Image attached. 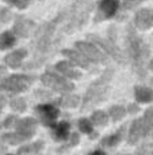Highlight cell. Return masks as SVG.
I'll list each match as a JSON object with an SVG mask.
<instances>
[{
	"instance_id": "24",
	"label": "cell",
	"mask_w": 153,
	"mask_h": 155,
	"mask_svg": "<svg viewBox=\"0 0 153 155\" xmlns=\"http://www.w3.org/2000/svg\"><path fill=\"white\" fill-rule=\"evenodd\" d=\"M0 140L7 146H19V144H23V143L26 142V140H24L16 131L3 132V134L0 135Z\"/></svg>"
},
{
	"instance_id": "3",
	"label": "cell",
	"mask_w": 153,
	"mask_h": 155,
	"mask_svg": "<svg viewBox=\"0 0 153 155\" xmlns=\"http://www.w3.org/2000/svg\"><path fill=\"white\" fill-rule=\"evenodd\" d=\"M113 76H114V70L107 68V70L99 76V79L95 80V82L89 86L88 90L86 91L84 98L81 99V107H80L81 112H84V110H87V109H91L95 105L102 104V102H105L106 99H107L108 93H110V90H108V83L111 82Z\"/></svg>"
},
{
	"instance_id": "1",
	"label": "cell",
	"mask_w": 153,
	"mask_h": 155,
	"mask_svg": "<svg viewBox=\"0 0 153 155\" xmlns=\"http://www.w3.org/2000/svg\"><path fill=\"white\" fill-rule=\"evenodd\" d=\"M126 51H127V59L130 60V64H132L134 74H137L141 79H145L146 74H148V63L151 60L149 59L151 52H149L148 44L138 35L134 25L127 26Z\"/></svg>"
},
{
	"instance_id": "27",
	"label": "cell",
	"mask_w": 153,
	"mask_h": 155,
	"mask_svg": "<svg viewBox=\"0 0 153 155\" xmlns=\"http://www.w3.org/2000/svg\"><path fill=\"white\" fill-rule=\"evenodd\" d=\"M8 105H10L11 110L15 113H24L27 110V102L22 97H14V98H11Z\"/></svg>"
},
{
	"instance_id": "34",
	"label": "cell",
	"mask_w": 153,
	"mask_h": 155,
	"mask_svg": "<svg viewBox=\"0 0 153 155\" xmlns=\"http://www.w3.org/2000/svg\"><path fill=\"white\" fill-rule=\"evenodd\" d=\"M138 112H140V104L138 102H133V104H130L127 106V113L129 114H136Z\"/></svg>"
},
{
	"instance_id": "5",
	"label": "cell",
	"mask_w": 153,
	"mask_h": 155,
	"mask_svg": "<svg viewBox=\"0 0 153 155\" xmlns=\"http://www.w3.org/2000/svg\"><path fill=\"white\" fill-rule=\"evenodd\" d=\"M41 82L43 86H46L48 88H50L54 93H72L75 90V84L72 83V80L61 75L60 72H57L56 70L48 68L45 72L41 75Z\"/></svg>"
},
{
	"instance_id": "17",
	"label": "cell",
	"mask_w": 153,
	"mask_h": 155,
	"mask_svg": "<svg viewBox=\"0 0 153 155\" xmlns=\"http://www.w3.org/2000/svg\"><path fill=\"white\" fill-rule=\"evenodd\" d=\"M126 129H127V124L121 125V128H119L118 131H115L114 134L107 135V136H103L99 142V146L103 148H115L117 146L125 139V136L127 135Z\"/></svg>"
},
{
	"instance_id": "20",
	"label": "cell",
	"mask_w": 153,
	"mask_h": 155,
	"mask_svg": "<svg viewBox=\"0 0 153 155\" xmlns=\"http://www.w3.org/2000/svg\"><path fill=\"white\" fill-rule=\"evenodd\" d=\"M56 104L60 107H64V109H75L81 104V98L72 93H64L61 94L60 98L56 99Z\"/></svg>"
},
{
	"instance_id": "22",
	"label": "cell",
	"mask_w": 153,
	"mask_h": 155,
	"mask_svg": "<svg viewBox=\"0 0 153 155\" xmlns=\"http://www.w3.org/2000/svg\"><path fill=\"white\" fill-rule=\"evenodd\" d=\"M77 129L80 134L84 135H88L91 139H96V131H95V125L94 123L91 121V118H87V117H81L79 118L77 121Z\"/></svg>"
},
{
	"instance_id": "31",
	"label": "cell",
	"mask_w": 153,
	"mask_h": 155,
	"mask_svg": "<svg viewBox=\"0 0 153 155\" xmlns=\"http://www.w3.org/2000/svg\"><path fill=\"white\" fill-rule=\"evenodd\" d=\"M31 0H4V3H7L11 7H15L18 10H26L29 7Z\"/></svg>"
},
{
	"instance_id": "11",
	"label": "cell",
	"mask_w": 153,
	"mask_h": 155,
	"mask_svg": "<svg viewBox=\"0 0 153 155\" xmlns=\"http://www.w3.org/2000/svg\"><path fill=\"white\" fill-rule=\"evenodd\" d=\"M12 30L18 38H29L35 31V23L23 15H16L14 18Z\"/></svg>"
},
{
	"instance_id": "16",
	"label": "cell",
	"mask_w": 153,
	"mask_h": 155,
	"mask_svg": "<svg viewBox=\"0 0 153 155\" xmlns=\"http://www.w3.org/2000/svg\"><path fill=\"white\" fill-rule=\"evenodd\" d=\"M27 57V49L18 48L4 56V64L11 70H19L23 67V61Z\"/></svg>"
},
{
	"instance_id": "6",
	"label": "cell",
	"mask_w": 153,
	"mask_h": 155,
	"mask_svg": "<svg viewBox=\"0 0 153 155\" xmlns=\"http://www.w3.org/2000/svg\"><path fill=\"white\" fill-rule=\"evenodd\" d=\"M87 40L92 41L94 44H96L107 56H110L113 60H115L117 63H119L121 65H126L127 64V54H125L123 52L119 49V46L117 45V42L111 41L110 38H102L96 34H88Z\"/></svg>"
},
{
	"instance_id": "35",
	"label": "cell",
	"mask_w": 153,
	"mask_h": 155,
	"mask_svg": "<svg viewBox=\"0 0 153 155\" xmlns=\"http://www.w3.org/2000/svg\"><path fill=\"white\" fill-rule=\"evenodd\" d=\"M5 76H8V67L5 64H0V80H3Z\"/></svg>"
},
{
	"instance_id": "23",
	"label": "cell",
	"mask_w": 153,
	"mask_h": 155,
	"mask_svg": "<svg viewBox=\"0 0 153 155\" xmlns=\"http://www.w3.org/2000/svg\"><path fill=\"white\" fill-rule=\"evenodd\" d=\"M45 148V142L43 140H37L27 144H20V147L16 150V154H39Z\"/></svg>"
},
{
	"instance_id": "9",
	"label": "cell",
	"mask_w": 153,
	"mask_h": 155,
	"mask_svg": "<svg viewBox=\"0 0 153 155\" xmlns=\"http://www.w3.org/2000/svg\"><path fill=\"white\" fill-rule=\"evenodd\" d=\"M121 7V0H100L96 5L94 22H102L107 19H113L117 16Z\"/></svg>"
},
{
	"instance_id": "7",
	"label": "cell",
	"mask_w": 153,
	"mask_h": 155,
	"mask_svg": "<svg viewBox=\"0 0 153 155\" xmlns=\"http://www.w3.org/2000/svg\"><path fill=\"white\" fill-rule=\"evenodd\" d=\"M75 48H77L84 56L88 59L91 64H107L108 56L92 41L86 40V41H77L75 44Z\"/></svg>"
},
{
	"instance_id": "13",
	"label": "cell",
	"mask_w": 153,
	"mask_h": 155,
	"mask_svg": "<svg viewBox=\"0 0 153 155\" xmlns=\"http://www.w3.org/2000/svg\"><path fill=\"white\" fill-rule=\"evenodd\" d=\"M133 25L138 31H148L153 27V10L152 8H140L134 14Z\"/></svg>"
},
{
	"instance_id": "19",
	"label": "cell",
	"mask_w": 153,
	"mask_h": 155,
	"mask_svg": "<svg viewBox=\"0 0 153 155\" xmlns=\"http://www.w3.org/2000/svg\"><path fill=\"white\" fill-rule=\"evenodd\" d=\"M134 98L136 102L140 105L144 104H152L153 102V88L149 86L137 84L134 87Z\"/></svg>"
},
{
	"instance_id": "26",
	"label": "cell",
	"mask_w": 153,
	"mask_h": 155,
	"mask_svg": "<svg viewBox=\"0 0 153 155\" xmlns=\"http://www.w3.org/2000/svg\"><path fill=\"white\" fill-rule=\"evenodd\" d=\"M127 114V109L122 105H113V106L108 109V116H110V120L113 123H118L122 121Z\"/></svg>"
},
{
	"instance_id": "2",
	"label": "cell",
	"mask_w": 153,
	"mask_h": 155,
	"mask_svg": "<svg viewBox=\"0 0 153 155\" xmlns=\"http://www.w3.org/2000/svg\"><path fill=\"white\" fill-rule=\"evenodd\" d=\"M92 8H94V4L89 0H75L69 8L64 10L65 16L64 22L61 23L62 33L70 34V33L81 29L88 22V16Z\"/></svg>"
},
{
	"instance_id": "29",
	"label": "cell",
	"mask_w": 153,
	"mask_h": 155,
	"mask_svg": "<svg viewBox=\"0 0 153 155\" xmlns=\"http://www.w3.org/2000/svg\"><path fill=\"white\" fill-rule=\"evenodd\" d=\"M12 18H14V15H12L11 8L7 7V5H0V29L10 23L12 21Z\"/></svg>"
},
{
	"instance_id": "21",
	"label": "cell",
	"mask_w": 153,
	"mask_h": 155,
	"mask_svg": "<svg viewBox=\"0 0 153 155\" xmlns=\"http://www.w3.org/2000/svg\"><path fill=\"white\" fill-rule=\"evenodd\" d=\"M18 42V35L14 33V30H4L0 33V52H5L12 49Z\"/></svg>"
},
{
	"instance_id": "33",
	"label": "cell",
	"mask_w": 153,
	"mask_h": 155,
	"mask_svg": "<svg viewBox=\"0 0 153 155\" xmlns=\"http://www.w3.org/2000/svg\"><path fill=\"white\" fill-rule=\"evenodd\" d=\"M144 0H122V8L125 11H129V10H133L136 8L137 5H140Z\"/></svg>"
},
{
	"instance_id": "4",
	"label": "cell",
	"mask_w": 153,
	"mask_h": 155,
	"mask_svg": "<svg viewBox=\"0 0 153 155\" xmlns=\"http://www.w3.org/2000/svg\"><path fill=\"white\" fill-rule=\"evenodd\" d=\"M34 83V76L27 74H8L3 80H0V91L11 95H16L27 91Z\"/></svg>"
},
{
	"instance_id": "25",
	"label": "cell",
	"mask_w": 153,
	"mask_h": 155,
	"mask_svg": "<svg viewBox=\"0 0 153 155\" xmlns=\"http://www.w3.org/2000/svg\"><path fill=\"white\" fill-rule=\"evenodd\" d=\"M91 121L94 123L95 127L98 128H102V127H106L110 120V116H108V112H105V110H95L91 114Z\"/></svg>"
},
{
	"instance_id": "39",
	"label": "cell",
	"mask_w": 153,
	"mask_h": 155,
	"mask_svg": "<svg viewBox=\"0 0 153 155\" xmlns=\"http://www.w3.org/2000/svg\"><path fill=\"white\" fill-rule=\"evenodd\" d=\"M151 84L153 86V78H152V79H151Z\"/></svg>"
},
{
	"instance_id": "36",
	"label": "cell",
	"mask_w": 153,
	"mask_h": 155,
	"mask_svg": "<svg viewBox=\"0 0 153 155\" xmlns=\"http://www.w3.org/2000/svg\"><path fill=\"white\" fill-rule=\"evenodd\" d=\"M5 104H7V97L4 95V93L0 91V113H2V110H3V107H4Z\"/></svg>"
},
{
	"instance_id": "12",
	"label": "cell",
	"mask_w": 153,
	"mask_h": 155,
	"mask_svg": "<svg viewBox=\"0 0 153 155\" xmlns=\"http://www.w3.org/2000/svg\"><path fill=\"white\" fill-rule=\"evenodd\" d=\"M37 128H38V121L34 117H24V118H19L15 124V131L23 137L24 140H30L33 139L35 134H37Z\"/></svg>"
},
{
	"instance_id": "37",
	"label": "cell",
	"mask_w": 153,
	"mask_h": 155,
	"mask_svg": "<svg viewBox=\"0 0 153 155\" xmlns=\"http://www.w3.org/2000/svg\"><path fill=\"white\" fill-rule=\"evenodd\" d=\"M148 70L153 71V59H152V60H149V63H148Z\"/></svg>"
},
{
	"instance_id": "32",
	"label": "cell",
	"mask_w": 153,
	"mask_h": 155,
	"mask_svg": "<svg viewBox=\"0 0 153 155\" xmlns=\"http://www.w3.org/2000/svg\"><path fill=\"white\" fill-rule=\"evenodd\" d=\"M142 118H144V121L148 124L149 128H151L152 131H153V105H152V106H149L148 109L144 112Z\"/></svg>"
},
{
	"instance_id": "8",
	"label": "cell",
	"mask_w": 153,
	"mask_h": 155,
	"mask_svg": "<svg viewBox=\"0 0 153 155\" xmlns=\"http://www.w3.org/2000/svg\"><path fill=\"white\" fill-rule=\"evenodd\" d=\"M35 114L38 117V121L43 127L50 128L60 116V106L52 102H43L35 106Z\"/></svg>"
},
{
	"instance_id": "15",
	"label": "cell",
	"mask_w": 153,
	"mask_h": 155,
	"mask_svg": "<svg viewBox=\"0 0 153 155\" xmlns=\"http://www.w3.org/2000/svg\"><path fill=\"white\" fill-rule=\"evenodd\" d=\"M70 123L69 121H56L50 127V136L54 142L64 143L70 136Z\"/></svg>"
},
{
	"instance_id": "14",
	"label": "cell",
	"mask_w": 153,
	"mask_h": 155,
	"mask_svg": "<svg viewBox=\"0 0 153 155\" xmlns=\"http://www.w3.org/2000/svg\"><path fill=\"white\" fill-rule=\"evenodd\" d=\"M53 68L57 71V72H60L61 75H64L65 78H68V79H70V80H79V79H81V76H83L80 68L76 67V65L73 64L72 61H69L68 59L56 63Z\"/></svg>"
},
{
	"instance_id": "18",
	"label": "cell",
	"mask_w": 153,
	"mask_h": 155,
	"mask_svg": "<svg viewBox=\"0 0 153 155\" xmlns=\"http://www.w3.org/2000/svg\"><path fill=\"white\" fill-rule=\"evenodd\" d=\"M61 53L64 54L65 57H67L69 61H72L73 64L76 65V67L81 68V70H88L89 68V64L91 63L88 61V59H87L86 56H84L83 53H81L80 51H79L77 48H67V49H62Z\"/></svg>"
},
{
	"instance_id": "38",
	"label": "cell",
	"mask_w": 153,
	"mask_h": 155,
	"mask_svg": "<svg viewBox=\"0 0 153 155\" xmlns=\"http://www.w3.org/2000/svg\"><path fill=\"white\" fill-rule=\"evenodd\" d=\"M92 154H105V150H95L92 151Z\"/></svg>"
},
{
	"instance_id": "28",
	"label": "cell",
	"mask_w": 153,
	"mask_h": 155,
	"mask_svg": "<svg viewBox=\"0 0 153 155\" xmlns=\"http://www.w3.org/2000/svg\"><path fill=\"white\" fill-rule=\"evenodd\" d=\"M79 143H80V134H79V132H72V134H70V136L64 142V144H62L60 148H57V153L68 151L69 148L76 147Z\"/></svg>"
},
{
	"instance_id": "30",
	"label": "cell",
	"mask_w": 153,
	"mask_h": 155,
	"mask_svg": "<svg viewBox=\"0 0 153 155\" xmlns=\"http://www.w3.org/2000/svg\"><path fill=\"white\" fill-rule=\"evenodd\" d=\"M18 116L16 114H10L4 118V120L0 123V131L2 129H11V128H15V124L18 121Z\"/></svg>"
},
{
	"instance_id": "10",
	"label": "cell",
	"mask_w": 153,
	"mask_h": 155,
	"mask_svg": "<svg viewBox=\"0 0 153 155\" xmlns=\"http://www.w3.org/2000/svg\"><path fill=\"white\" fill-rule=\"evenodd\" d=\"M152 132V129L148 127V124L144 121L142 117L136 118L129 127V131H127V143L129 144H138L141 142V139L146 137L149 134Z\"/></svg>"
}]
</instances>
